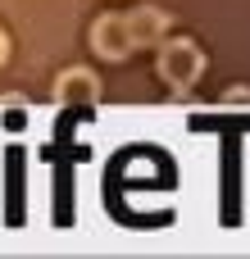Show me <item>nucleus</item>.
<instances>
[{"instance_id":"4","label":"nucleus","mask_w":250,"mask_h":259,"mask_svg":"<svg viewBox=\"0 0 250 259\" xmlns=\"http://www.w3.org/2000/svg\"><path fill=\"white\" fill-rule=\"evenodd\" d=\"M123 23H128L132 50H155V46L173 32V23H169V14H164L159 5H137L132 14H123Z\"/></svg>"},{"instance_id":"2","label":"nucleus","mask_w":250,"mask_h":259,"mask_svg":"<svg viewBox=\"0 0 250 259\" xmlns=\"http://www.w3.org/2000/svg\"><path fill=\"white\" fill-rule=\"evenodd\" d=\"M50 96H55V105H68V109H96V105H100V77H96L91 68L73 64V68H64V73L55 77Z\"/></svg>"},{"instance_id":"6","label":"nucleus","mask_w":250,"mask_h":259,"mask_svg":"<svg viewBox=\"0 0 250 259\" xmlns=\"http://www.w3.org/2000/svg\"><path fill=\"white\" fill-rule=\"evenodd\" d=\"M219 105H223V109H246V105H250V87H232V91H223Z\"/></svg>"},{"instance_id":"1","label":"nucleus","mask_w":250,"mask_h":259,"mask_svg":"<svg viewBox=\"0 0 250 259\" xmlns=\"http://www.w3.org/2000/svg\"><path fill=\"white\" fill-rule=\"evenodd\" d=\"M155 50H159L155 73H159V82H164L173 96H187V91L205 77V50H200L191 36H164Z\"/></svg>"},{"instance_id":"3","label":"nucleus","mask_w":250,"mask_h":259,"mask_svg":"<svg viewBox=\"0 0 250 259\" xmlns=\"http://www.w3.org/2000/svg\"><path fill=\"white\" fill-rule=\"evenodd\" d=\"M87 46H91L100 59H109V64H123V59L132 55V36H128V23H123V14H100V18L91 23V36H87Z\"/></svg>"},{"instance_id":"5","label":"nucleus","mask_w":250,"mask_h":259,"mask_svg":"<svg viewBox=\"0 0 250 259\" xmlns=\"http://www.w3.org/2000/svg\"><path fill=\"white\" fill-rule=\"evenodd\" d=\"M0 105H5V109H0V123H5V127H23V123H27L23 109H18V105H23L18 96H9V100H0Z\"/></svg>"},{"instance_id":"7","label":"nucleus","mask_w":250,"mask_h":259,"mask_svg":"<svg viewBox=\"0 0 250 259\" xmlns=\"http://www.w3.org/2000/svg\"><path fill=\"white\" fill-rule=\"evenodd\" d=\"M5 59H9V36L0 32V64H5Z\"/></svg>"}]
</instances>
